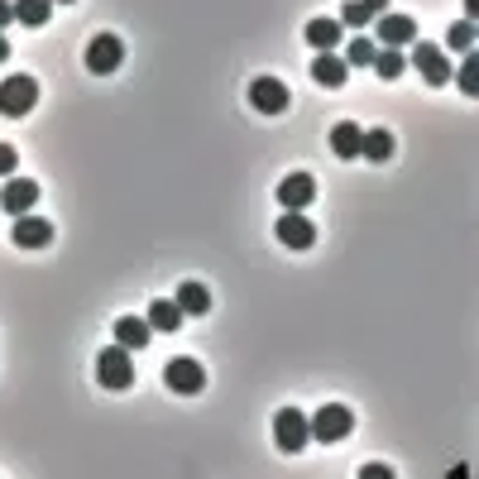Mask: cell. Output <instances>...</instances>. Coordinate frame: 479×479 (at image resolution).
I'll list each match as a JSON object with an SVG mask.
<instances>
[{
  "mask_svg": "<svg viewBox=\"0 0 479 479\" xmlns=\"http://www.w3.org/2000/svg\"><path fill=\"white\" fill-rule=\"evenodd\" d=\"M273 441H279V451L298 455L307 441H312V422H307V413H298V407H279V413H273Z\"/></svg>",
  "mask_w": 479,
  "mask_h": 479,
  "instance_id": "1",
  "label": "cell"
},
{
  "mask_svg": "<svg viewBox=\"0 0 479 479\" xmlns=\"http://www.w3.org/2000/svg\"><path fill=\"white\" fill-rule=\"evenodd\" d=\"M34 101H39V82L24 77V73H15L0 82V115H10V120H20L34 111Z\"/></svg>",
  "mask_w": 479,
  "mask_h": 479,
  "instance_id": "2",
  "label": "cell"
},
{
  "mask_svg": "<svg viewBox=\"0 0 479 479\" xmlns=\"http://www.w3.org/2000/svg\"><path fill=\"white\" fill-rule=\"evenodd\" d=\"M96 379L106 384L111 393H125L134 384V359H130V350H120V346L101 350L96 355Z\"/></svg>",
  "mask_w": 479,
  "mask_h": 479,
  "instance_id": "3",
  "label": "cell"
},
{
  "mask_svg": "<svg viewBox=\"0 0 479 479\" xmlns=\"http://www.w3.org/2000/svg\"><path fill=\"white\" fill-rule=\"evenodd\" d=\"M307 422H312V441H327V446H336V441H346L355 432V413L340 407V403H327L317 417H307Z\"/></svg>",
  "mask_w": 479,
  "mask_h": 479,
  "instance_id": "4",
  "label": "cell"
},
{
  "mask_svg": "<svg viewBox=\"0 0 479 479\" xmlns=\"http://www.w3.org/2000/svg\"><path fill=\"white\" fill-rule=\"evenodd\" d=\"M163 384L173 393H182V398H192V393L207 388V369H201L197 359L178 355V359H168V365H163Z\"/></svg>",
  "mask_w": 479,
  "mask_h": 479,
  "instance_id": "5",
  "label": "cell"
},
{
  "mask_svg": "<svg viewBox=\"0 0 479 479\" xmlns=\"http://www.w3.org/2000/svg\"><path fill=\"white\" fill-rule=\"evenodd\" d=\"M120 63H125V44H120L115 34H96V39L87 44V73L111 77Z\"/></svg>",
  "mask_w": 479,
  "mask_h": 479,
  "instance_id": "6",
  "label": "cell"
},
{
  "mask_svg": "<svg viewBox=\"0 0 479 479\" xmlns=\"http://www.w3.org/2000/svg\"><path fill=\"white\" fill-rule=\"evenodd\" d=\"M288 101H293V96H288V87H283L279 77H254L249 82V106L259 111V115H283Z\"/></svg>",
  "mask_w": 479,
  "mask_h": 479,
  "instance_id": "7",
  "label": "cell"
},
{
  "mask_svg": "<svg viewBox=\"0 0 479 479\" xmlns=\"http://www.w3.org/2000/svg\"><path fill=\"white\" fill-rule=\"evenodd\" d=\"M413 67L432 82V87H446L451 82V58H446V48H436V44H413Z\"/></svg>",
  "mask_w": 479,
  "mask_h": 479,
  "instance_id": "8",
  "label": "cell"
},
{
  "mask_svg": "<svg viewBox=\"0 0 479 479\" xmlns=\"http://www.w3.org/2000/svg\"><path fill=\"white\" fill-rule=\"evenodd\" d=\"M312 197H317V178H312V173H288V178L279 182L283 211H307V207H312Z\"/></svg>",
  "mask_w": 479,
  "mask_h": 479,
  "instance_id": "9",
  "label": "cell"
},
{
  "mask_svg": "<svg viewBox=\"0 0 479 479\" xmlns=\"http://www.w3.org/2000/svg\"><path fill=\"white\" fill-rule=\"evenodd\" d=\"M273 230H279V240H283L288 249H312V245H317V226H312L302 211H283Z\"/></svg>",
  "mask_w": 479,
  "mask_h": 479,
  "instance_id": "10",
  "label": "cell"
},
{
  "mask_svg": "<svg viewBox=\"0 0 479 479\" xmlns=\"http://www.w3.org/2000/svg\"><path fill=\"white\" fill-rule=\"evenodd\" d=\"M34 201H39V182L34 178H10L5 187H0V207H5L10 216H29Z\"/></svg>",
  "mask_w": 479,
  "mask_h": 479,
  "instance_id": "11",
  "label": "cell"
},
{
  "mask_svg": "<svg viewBox=\"0 0 479 479\" xmlns=\"http://www.w3.org/2000/svg\"><path fill=\"white\" fill-rule=\"evenodd\" d=\"M15 245L20 249H44V245H54V220H44V216H15Z\"/></svg>",
  "mask_w": 479,
  "mask_h": 479,
  "instance_id": "12",
  "label": "cell"
},
{
  "mask_svg": "<svg viewBox=\"0 0 479 479\" xmlns=\"http://www.w3.org/2000/svg\"><path fill=\"white\" fill-rule=\"evenodd\" d=\"M379 44H384V48H407V44H417L413 15H379Z\"/></svg>",
  "mask_w": 479,
  "mask_h": 479,
  "instance_id": "13",
  "label": "cell"
},
{
  "mask_svg": "<svg viewBox=\"0 0 479 479\" xmlns=\"http://www.w3.org/2000/svg\"><path fill=\"white\" fill-rule=\"evenodd\" d=\"M340 39H346V24L331 20V15H321V20H307V44L321 48V54H336Z\"/></svg>",
  "mask_w": 479,
  "mask_h": 479,
  "instance_id": "14",
  "label": "cell"
},
{
  "mask_svg": "<svg viewBox=\"0 0 479 479\" xmlns=\"http://www.w3.org/2000/svg\"><path fill=\"white\" fill-rule=\"evenodd\" d=\"M149 336H153V331H149V321H144V317H120V321H115V346H120V350H130V355H134V350H144V346H149Z\"/></svg>",
  "mask_w": 479,
  "mask_h": 479,
  "instance_id": "15",
  "label": "cell"
},
{
  "mask_svg": "<svg viewBox=\"0 0 479 479\" xmlns=\"http://www.w3.org/2000/svg\"><path fill=\"white\" fill-rule=\"evenodd\" d=\"M312 77L321 82V87H346L350 63L340 58V54H317V63H312Z\"/></svg>",
  "mask_w": 479,
  "mask_h": 479,
  "instance_id": "16",
  "label": "cell"
},
{
  "mask_svg": "<svg viewBox=\"0 0 479 479\" xmlns=\"http://www.w3.org/2000/svg\"><path fill=\"white\" fill-rule=\"evenodd\" d=\"M149 331H178L182 327V307L173 298H159V302H149Z\"/></svg>",
  "mask_w": 479,
  "mask_h": 479,
  "instance_id": "17",
  "label": "cell"
},
{
  "mask_svg": "<svg viewBox=\"0 0 479 479\" xmlns=\"http://www.w3.org/2000/svg\"><path fill=\"white\" fill-rule=\"evenodd\" d=\"M173 302L182 307V317H207V312H211V293H207L201 283H192V279L178 288V298H173Z\"/></svg>",
  "mask_w": 479,
  "mask_h": 479,
  "instance_id": "18",
  "label": "cell"
},
{
  "mask_svg": "<svg viewBox=\"0 0 479 479\" xmlns=\"http://www.w3.org/2000/svg\"><path fill=\"white\" fill-rule=\"evenodd\" d=\"M359 159L388 163V159H393V134H388V130H365V140H359Z\"/></svg>",
  "mask_w": 479,
  "mask_h": 479,
  "instance_id": "19",
  "label": "cell"
},
{
  "mask_svg": "<svg viewBox=\"0 0 479 479\" xmlns=\"http://www.w3.org/2000/svg\"><path fill=\"white\" fill-rule=\"evenodd\" d=\"M359 140H365V130L350 125V120H340V125L331 130V149L340 153V159H359Z\"/></svg>",
  "mask_w": 479,
  "mask_h": 479,
  "instance_id": "20",
  "label": "cell"
},
{
  "mask_svg": "<svg viewBox=\"0 0 479 479\" xmlns=\"http://www.w3.org/2000/svg\"><path fill=\"white\" fill-rule=\"evenodd\" d=\"M48 15H54V0H15V20L29 24V29L48 24Z\"/></svg>",
  "mask_w": 479,
  "mask_h": 479,
  "instance_id": "21",
  "label": "cell"
},
{
  "mask_svg": "<svg viewBox=\"0 0 479 479\" xmlns=\"http://www.w3.org/2000/svg\"><path fill=\"white\" fill-rule=\"evenodd\" d=\"M455 87L479 101V48H470V54H465V63H460V73H455Z\"/></svg>",
  "mask_w": 479,
  "mask_h": 479,
  "instance_id": "22",
  "label": "cell"
},
{
  "mask_svg": "<svg viewBox=\"0 0 479 479\" xmlns=\"http://www.w3.org/2000/svg\"><path fill=\"white\" fill-rule=\"evenodd\" d=\"M340 58H346L350 67H374L379 48H374V39H365V34H359V39H350V44H346V54H340Z\"/></svg>",
  "mask_w": 479,
  "mask_h": 479,
  "instance_id": "23",
  "label": "cell"
},
{
  "mask_svg": "<svg viewBox=\"0 0 479 479\" xmlns=\"http://www.w3.org/2000/svg\"><path fill=\"white\" fill-rule=\"evenodd\" d=\"M403 67H407V58H403V48H379V58H374V73H379L384 82H393V77H403Z\"/></svg>",
  "mask_w": 479,
  "mask_h": 479,
  "instance_id": "24",
  "label": "cell"
},
{
  "mask_svg": "<svg viewBox=\"0 0 479 479\" xmlns=\"http://www.w3.org/2000/svg\"><path fill=\"white\" fill-rule=\"evenodd\" d=\"M446 48H455V54H470V48H474V24H470V20H455L451 34H446Z\"/></svg>",
  "mask_w": 479,
  "mask_h": 479,
  "instance_id": "25",
  "label": "cell"
},
{
  "mask_svg": "<svg viewBox=\"0 0 479 479\" xmlns=\"http://www.w3.org/2000/svg\"><path fill=\"white\" fill-rule=\"evenodd\" d=\"M336 20L346 24V29H365V24L374 20V15H369L365 5H359V0H346V5H340V15H336Z\"/></svg>",
  "mask_w": 479,
  "mask_h": 479,
  "instance_id": "26",
  "label": "cell"
},
{
  "mask_svg": "<svg viewBox=\"0 0 479 479\" xmlns=\"http://www.w3.org/2000/svg\"><path fill=\"white\" fill-rule=\"evenodd\" d=\"M15 163H20L15 144H0V178H15Z\"/></svg>",
  "mask_w": 479,
  "mask_h": 479,
  "instance_id": "27",
  "label": "cell"
},
{
  "mask_svg": "<svg viewBox=\"0 0 479 479\" xmlns=\"http://www.w3.org/2000/svg\"><path fill=\"white\" fill-rule=\"evenodd\" d=\"M359 479H398L388 465H379V460H369V465H359Z\"/></svg>",
  "mask_w": 479,
  "mask_h": 479,
  "instance_id": "28",
  "label": "cell"
},
{
  "mask_svg": "<svg viewBox=\"0 0 479 479\" xmlns=\"http://www.w3.org/2000/svg\"><path fill=\"white\" fill-rule=\"evenodd\" d=\"M15 20V0H0V29H5Z\"/></svg>",
  "mask_w": 479,
  "mask_h": 479,
  "instance_id": "29",
  "label": "cell"
},
{
  "mask_svg": "<svg viewBox=\"0 0 479 479\" xmlns=\"http://www.w3.org/2000/svg\"><path fill=\"white\" fill-rule=\"evenodd\" d=\"M465 20H470V24H479V0H465Z\"/></svg>",
  "mask_w": 479,
  "mask_h": 479,
  "instance_id": "30",
  "label": "cell"
},
{
  "mask_svg": "<svg viewBox=\"0 0 479 479\" xmlns=\"http://www.w3.org/2000/svg\"><path fill=\"white\" fill-rule=\"evenodd\" d=\"M359 5H365L369 15H379V10H388V0H359Z\"/></svg>",
  "mask_w": 479,
  "mask_h": 479,
  "instance_id": "31",
  "label": "cell"
},
{
  "mask_svg": "<svg viewBox=\"0 0 479 479\" xmlns=\"http://www.w3.org/2000/svg\"><path fill=\"white\" fill-rule=\"evenodd\" d=\"M5 58H10V44H5V39H0V63H5Z\"/></svg>",
  "mask_w": 479,
  "mask_h": 479,
  "instance_id": "32",
  "label": "cell"
},
{
  "mask_svg": "<svg viewBox=\"0 0 479 479\" xmlns=\"http://www.w3.org/2000/svg\"><path fill=\"white\" fill-rule=\"evenodd\" d=\"M54 5H73V0H54Z\"/></svg>",
  "mask_w": 479,
  "mask_h": 479,
  "instance_id": "33",
  "label": "cell"
},
{
  "mask_svg": "<svg viewBox=\"0 0 479 479\" xmlns=\"http://www.w3.org/2000/svg\"><path fill=\"white\" fill-rule=\"evenodd\" d=\"M474 44H479V24H474Z\"/></svg>",
  "mask_w": 479,
  "mask_h": 479,
  "instance_id": "34",
  "label": "cell"
}]
</instances>
